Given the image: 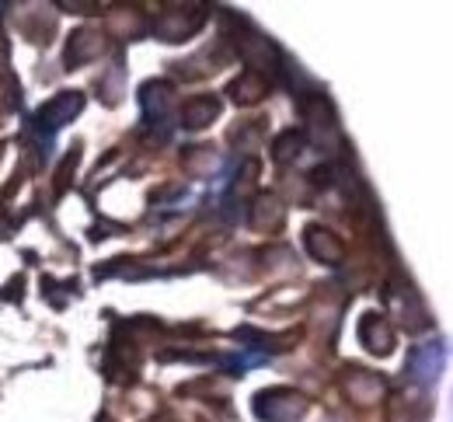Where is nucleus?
Returning a JSON list of instances; mask_svg holds the SVG:
<instances>
[{
	"label": "nucleus",
	"instance_id": "8",
	"mask_svg": "<svg viewBox=\"0 0 453 422\" xmlns=\"http://www.w3.org/2000/svg\"><path fill=\"white\" fill-rule=\"evenodd\" d=\"M102 35H95V32H77L73 39H70V50H66V63L70 66H77V63L91 60V57H98L102 53Z\"/></svg>",
	"mask_w": 453,
	"mask_h": 422
},
{
	"label": "nucleus",
	"instance_id": "7",
	"mask_svg": "<svg viewBox=\"0 0 453 422\" xmlns=\"http://www.w3.org/2000/svg\"><path fill=\"white\" fill-rule=\"evenodd\" d=\"M230 95H234V102L251 105V102H258L262 95H269V84H265V77H262L258 70H248V73H241V77L230 84Z\"/></svg>",
	"mask_w": 453,
	"mask_h": 422
},
{
	"label": "nucleus",
	"instance_id": "6",
	"mask_svg": "<svg viewBox=\"0 0 453 422\" xmlns=\"http://www.w3.org/2000/svg\"><path fill=\"white\" fill-rule=\"evenodd\" d=\"M220 116V102L213 95H199V98H188L185 109H181V126L185 129H203Z\"/></svg>",
	"mask_w": 453,
	"mask_h": 422
},
{
	"label": "nucleus",
	"instance_id": "5",
	"mask_svg": "<svg viewBox=\"0 0 453 422\" xmlns=\"http://www.w3.org/2000/svg\"><path fill=\"white\" fill-rule=\"evenodd\" d=\"M303 248H307L318 262H325V265H339L342 255H345V248H342L339 238H335L332 231L318 227V224H311V227L303 231Z\"/></svg>",
	"mask_w": 453,
	"mask_h": 422
},
{
	"label": "nucleus",
	"instance_id": "9",
	"mask_svg": "<svg viewBox=\"0 0 453 422\" xmlns=\"http://www.w3.org/2000/svg\"><path fill=\"white\" fill-rule=\"evenodd\" d=\"M300 147H303V133H296V129H286L276 136V143H273V157L286 165V161H293V157H300Z\"/></svg>",
	"mask_w": 453,
	"mask_h": 422
},
{
	"label": "nucleus",
	"instance_id": "3",
	"mask_svg": "<svg viewBox=\"0 0 453 422\" xmlns=\"http://www.w3.org/2000/svg\"><path fill=\"white\" fill-rule=\"evenodd\" d=\"M84 109V95L81 91H59L57 98H50L39 112H35V126L46 133H57L59 126L73 122V116Z\"/></svg>",
	"mask_w": 453,
	"mask_h": 422
},
{
	"label": "nucleus",
	"instance_id": "4",
	"mask_svg": "<svg viewBox=\"0 0 453 422\" xmlns=\"http://www.w3.org/2000/svg\"><path fill=\"white\" fill-rule=\"evenodd\" d=\"M359 342L370 353L388 357V353H395V328L388 325L384 314H363V321H359Z\"/></svg>",
	"mask_w": 453,
	"mask_h": 422
},
{
	"label": "nucleus",
	"instance_id": "2",
	"mask_svg": "<svg viewBox=\"0 0 453 422\" xmlns=\"http://www.w3.org/2000/svg\"><path fill=\"white\" fill-rule=\"evenodd\" d=\"M447 360V346L443 342H426V346H415L408 353V377L422 387H433L440 380V370Z\"/></svg>",
	"mask_w": 453,
	"mask_h": 422
},
{
	"label": "nucleus",
	"instance_id": "1",
	"mask_svg": "<svg viewBox=\"0 0 453 422\" xmlns=\"http://www.w3.org/2000/svg\"><path fill=\"white\" fill-rule=\"evenodd\" d=\"M307 412V398L289 387H269L255 398V416L262 422H296Z\"/></svg>",
	"mask_w": 453,
	"mask_h": 422
}]
</instances>
